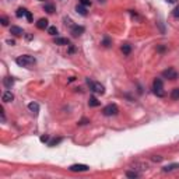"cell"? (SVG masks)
I'll use <instances>...</instances> for the list:
<instances>
[{"instance_id":"obj_1","label":"cell","mask_w":179,"mask_h":179,"mask_svg":"<svg viewBox=\"0 0 179 179\" xmlns=\"http://www.w3.org/2000/svg\"><path fill=\"white\" fill-rule=\"evenodd\" d=\"M35 57L34 56H30V55H21L16 59V63L18 64L20 67H30L32 64H35Z\"/></svg>"},{"instance_id":"obj_2","label":"cell","mask_w":179,"mask_h":179,"mask_svg":"<svg viewBox=\"0 0 179 179\" xmlns=\"http://www.w3.org/2000/svg\"><path fill=\"white\" fill-rule=\"evenodd\" d=\"M153 93L159 97V98H162V97H165V91H164V83H162V80L161 78H155L154 81H153Z\"/></svg>"},{"instance_id":"obj_3","label":"cell","mask_w":179,"mask_h":179,"mask_svg":"<svg viewBox=\"0 0 179 179\" xmlns=\"http://www.w3.org/2000/svg\"><path fill=\"white\" fill-rule=\"evenodd\" d=\"M87 84L90 85V90L95 93V94H105V88H104V85L101 84V83H98V81H91L90 78H87Z\"/></svg>"},{"instance_id":"obj_4","label":"cell","mask_w":179,"mask_h":179,"mask_svg":"<svg viewBox=\"0 0 179 179\" xmlns=\"http://www.w3.org/2000/svg\"><path fill=\"white\" fill-rule=\"evenodd\" d=\"M102 113L104 116H116L119 113V108L116 106V104H109L102 109Z\"/></svg>"},{"instance_id":"obj_5","label":"cell","mask_w":179,"mask_h":179,"mask_svg":"<svg viewBox=\"0 0 179 179\" xmlns=\"http://www.w3.org/2000/svg\"><path fill=\"white\" fill-rule=\"evenodd\" d=\"M162 77H164V78H168V80H176V78H178V72H176L174 67H168L167 70L162 72Z\"/></svg>"},{"instance_id":"obj_6","label":"cell","mask_w":179,"mask_h":179,"mask_svg":"<svg viewBox=\"0 0 179 179\" xmlns=\"http://www.w3.org/2000/svg\"><path fill=\"white\" fill-rule=\"evenodd\" d=\"M88 169H90V167L85 164H73L69 167V171H72V172H85Z\"/></svg>"},{"instance_id":"obj_7","label":"cell","mask_w":179,"mask_h":179,"mask_svg":"<svg viewBox=\"0 0 179 179\" xmlns=\"http://www.w3.org/2000/svg\"><path fill=\"white\" fill-rule=\"evenodd\" d=\"M132 169H134V171H147L148 164H146V162H134V164H132Z\"/></svg>"},{"instance_id":"obj_8","label":"cell","mask_w":179,"mask_h":179,"mask_svg":"<svg viewBox=\"0 0 179 179\" xmlns=\"http://www.w3.org/2000/svg\"><path fill=\"white\" fill-rule=\"evenodd\" d=\"M83 32H84V27H81V25H73V27H72L73 36H80Z\"/></svg>"},{"instance_id":"obj_9","label":"cell","mask_w":179,"mask_h":179,"mask_svg":"<svg viewBox=\"0 0 179 179\" xmlns=\"http://www.w3.org/2000/svg\"><path fill=\"white\" fill-rule=\"evenodd\" d=\"M10 34L16 35V36H20V35H24V30H22L21 27H17V25H11Z\"/></svg>"},{"instance_id":"obj_10","label":"cell","mask_w":179,"mask_h":179,"mask_svg":"<svg viewBox=\"0 0 179 179\" xmlns=\"http://www.w3.org/2000/svg\"><path fill=\"white\" fill-rule=\"evenodd\" d=\"M1 101L3 102H11V101H14V95L11 91H6V93H3L1 95Z\"/></svg>"},{"instance_id":"obj_11","label":"cell","mask_w":179,"mask_h":179,"mask_svg":"<svg viewBox=\"0 0 179 179\" xmlns=\"http://www.w3.org/2000/svg\"><path fill=\"white\" fill-rule=\"evenodd\" d=\"M76 11H77L80 16H83V17H85V16L88 14V13H87V7H85V6H83L81 3H78V4L76 6Z\"/></svg>"},{"instance_id":"obj_12","label":"cell","mask_w":179,"mask_h":179,"mask_svg":"<svg viewBox=\"0 0 179 179\" xmlns=\"http://www.w3.org/2000/svg\"><path fill=\"white\" fill-rule=\"evenodd\" d=\"M48 20L46 18H39L38 22H36V28H39V30H45V28H49L48 27Z\"/></svg>"},{"instance_id":"obj_13","label":"cell","mask_w":179,"mask_h":179,"mask_svg":"<svg viewBox=\"0 0 179 179\" xmlns=\"http://www.w3.org/2000/svg\"><path fill=\"white\" fill-rule=\"evenodd\" d=\"M55 43L59 45V46H66V45L69 46V45H70V41H69L67 38H56V39H55Z\"/></svg>"},{"instance_id":"obj_14","label":"cell","mask_w":179,"mask_h":179,"mask_svg":"<svg viewBox=\"0 0 179 179\" xmlns=\"http://www.w3.org/2000/svg\"><path fill=\"white\" fill-rule=\"evenodd\" d=\"M179 168V164L178 162H175V164H169V165H165L164 168H162V171L164 172H172V171H175V169Z\"/></svg>"},{"instance_id":"obj_15","label":"cell","mask_w":179,"mask_h":179,"mask_svg":"<svg viewBox=\"0 0 179 179\" xmlns=\"http://www.w3.org/2000/svg\"><path fill=\"white\" fill-rule=\"evenodd\" d=\"M28 109L31 111L32 113H35V115H36V113L39 112V105H38L36 102H30V104H28Z\"/></svg>"},{"instance_id":"obj_16","label":"cell","mask_w":179,"mask_h":179,"mask_svg":"<svg viewBox=\"0 0 179 179\" xmlns=\"http://www.w3.org/2000/svg\"><path fill=\"white\" fill-rule=\"evenodd\" d=\"M27 13H28V10H27V9L20 7V9H17V11H16V16H17L18 18H21V17H24V16H27Z\"/></svg>"},{"instance_id":"obj_17","label":"cell","mask_w":179,"mask_h":179,"mask_svg":"<svg viewBox=\"0 0 179 179\" xmlns=\"http://www.w3.org/2000/svg\"><path fill=\"white\" fill-rule=\"evenodd\" d=\"M88 105L91 106V108H95V106H99V101L95 98V97H90V99H88Z\"/></svg>"},{"instance_id":"obj_18","label":"cell","mask_w":179,"mask_h":179,"mask_svg":"<svg viewBox=\"0 0 179 179\" xmlns=\"http://www.w3.org/2000/svg\"><path fill=\"white\" fill-rule=\"evenodd\" d=\"M122 52H123V55H130L132 46H130L129 43H123V45H122Z\"/></svg>"},{"instance_id":"obj_19","label":"cell","mask_w":179,"mask_h":179,"mask_svg":"<svg viewBox=\"0 0 179 179\" xmlns=\"http://www.w3.org/2000/svg\"><path fill=\"white\" fill-rule=\"evenodd\" d=\"M3 84L6 85L7 88H11V85L14 84V80H13V77H6V78L3 80Z\"/></svg>"},{"instance_id":"obj_20","label":"cell","mask_w":179,"mask_h":179,"mask_svg":"<svg viewBox=\"0 0 179 179\" xmlns=\"http://www.w3.org/2000/svg\"><path fill=\"white\" fill-rule=\"evenodd\" d=\"M171 98H172L174 101H178L179 99V88H174V90L171 91Z\"/></svg>"},{"instance_id":"obj_21","label":"cell","mask_w":179,"mask_h":179,"mask_svg":"<svg viewBox=\"0 0 179 179\" xmlns=\"http://www.w3.org/2000/svg\"><path fill=\"white\" fill-rule=\"evenodd\" d=\"M126 176H127V178H138V176H140V174H138L137 171H134V169H133V171H127V172H126Z\"/></svg>"},{"instance_id":"obj_22","label":"cell","mask_w":179,"mask_h":179,"mask_svg":"<svg viewBox=\"0 0 179 179\" xmlns=\"http://www.w3.org/2000/svg\"><path fill=\"white\" fill-rule=\"evenodd\" d=\"M45 11L46 13H49V14H52V13H55V6L53 4H45Z\"/></svg>"},{"instance_id":"obj_23","label":"cell","mask_w":179,"mask_h":179,"mask_svg":"<svg viewBox=\"0 0 179 179\" xmlns=\"http://www.w3.org/2000/svg\"><path fill=\"white\" fill-rule=\"evenodd\" d=\"M102 45H104L105 48H109V46L112 45V41H111L108 36H104V39H102Z\"/></svg>"},{"instance_id":"obj_24","label":"cell","mask_w":179,"mask_h":179,"mask_svg":"<svg viewBox=\"0 0 179 179\" xmlns=\"http://www.w3.org/2000/svg\"><path fill=\"white\" fill-rule=\"evenodd\" d=\"M172 16H174V18H176V20L179 18V4L172 10Z\"/></svg>"},{"instance_id":"obj_25","label":"cell","mask_w":179,"mask_h":179,"mask_svg":"<svg viewBox=\"0 0 179 179\" xmlns=\"http://www.w3.org/2000/svg\"><path fill=\"white\" fill-rule=\"evenodd\" d=\"M48 34H49V35H56V34H57V28H56V27H49V28H48Z\"/></svg>"},{"instance_id":"obj_26","label":"cell","mask_w":179,"mask_h":179,"mask_svg":"<svg viewBox=\"0 0 179 179\" xmlns=\"http://www.w3.org/2000/svg\"><path fill=\"white\" fill-rule=\"evenodd\" d=\"M60 141H62V138H60V137H59V138H53L52 141H49V146H51V147H53V146H56V144H59Z\"/></svg>"},{"instance_id":"obj_27","label":"cell","mask_w":179,"mask_h":179,"mask_svg":"<svg viewBox=\"0 0 179 179\" xmlns=\"http://www.w3.org/2000/svg\"><path fill=\"white\" fill-rule=\"evenodd\" d=\"M0 22H1V25H9V20H7V17H0Z\"/></svg>"},{"instance_id":"obj_28","label":"cell","mask_w":179,"mask_h":179,"mask_svg":"<svg viewBox=\"0 0 179 179\" xmlns=\"http://www.w3.org/2000/svg\"><path fill=\"white\" fill-rule=\"evenodd\" d=\"M80 3L85 6V7H88V6H91V0H80Z\"/></svg>"},{"instance_id":"obj_29","label":"cell","mask_w":179,"mask_h":179,"mask_svg":"<svg viewBox=\"0 0 179 179\" xmlns=\"http://www.w3.org/2000/svg\"><path fill=\"white\" fill-rule=\"evenodd\" d=\"M39 140H41L42 143H48V141H49V136H48V134H45V136H41V138H39Z\"/></svg>"},{"instance_id":"obj_30","label":"cell","mask_w":179,"mask_h":179,"mask_svg":"<svg viewBox=\"0 0 179 179\" xmlns=\"http://www.w3.org/2000/svg\"><path fill=\"white\" fill-rule=\"evenodd\" d=\"M25 17H27V21H28V22H32V14H31V11H28Z\"/></svg>"},{"instance_id":"obj_31","label":"cell","mask_w":179,"mask_h":179,"mask_svg":"<svg viewBox=\"0 0 179 179\" xmlns=\"http://www.w3.org/2000/svg\"><path fill=\"white\" fill-rule=\"evenodd\" d=\"M153 161L159 162V161H162V157H159V155H154V157H153Z\"/></svg>"},{"instance_id":"obj_32","label":"cell","mask_w":179,"mask_h":179,"mask_svg":"<svg viewBox=\"0 0 179 179\" xmlns=\"http://www.w3.org/2000/svg\"><path fill=\"white\" fill-rule=\"evenodd\" d=\"M87 123H90V120H88V119H83V120H80V122H78V125H87Z\"/></svg>"},{"instance_id":"obj_33","label":"cell","mask_w":179,"mask_h":179,"mask_svg":"<svg viewBox=\"0 0 179 179\" xmlns=\"http://www.w3.org/2000/svg\"><path fill=\"white\" fill-rule=\"evenodd\" d=\"M158 52L159 53H162L164 52V51H165V46H164V45H161V46H158V49H157Z\"/></svg>"},{"instance_id":"obj_34","label":"cell","mask_w":179,"mask_h":179,"mask_svg":"<svg viewBox=\"0 0 179 179\" xmlns=\"http://www.w3.org/2000/svg\"><path fill=\"white\" fill-rule=\"evenodd\" d=\"M167 3H169V4H175V3H178L179 0H165Z\"/></svg>"},{"instance_id":"obj_35","label":"cell","mask_w":179,"mask_h":179,"mask_svg":"<svg viewBox=\"0 0 179 179\" xmlns=\"http://www.w3.org/2000/svg\"><path fill=\"white\" fill-rule=\"evenodd\" d=\"M6 42L9 43V45H11V46H13V45H16V41H13V39H7Z\"/></svg>"},{"instance_id":"obj_36","label":"cell","mask_w":179,"mask_h":179,"mask_svg":"<svg viewBox=\"0 0 179 179\" xmlns=\"http://www.w3.org/2000/svg\"><path fill=\"white\" fill-rule=\"evenodd\" d=\"M25 38H27L28 41H31V39H32V35H25Z\"/></svg>"},{"instance_id":"obj_37","label":"cell","mask_w":179,"mask_h":179,"mask_svg":"<svg viewBox=\"0 0 179 179\" xmlns=\"http://www.w3.org/2000/svg\"><path fill=\"white\" fill-rule=\"evenodd\" d=\"M74 52V48L73 46H70V49H69V53H73Z\"/></svg>"},{"instance_id":"obj_38","label":"cell","mask_w":179,"mask_h":179,"mask_svg":"<svg viewBox=\"0 0 179 179\" xmlns=\"http://www.w3.org/2000/svg\"><path fill=\"white\" fill-rule=\"evenodd\" d=\"M98 1H99V3H104V1H105V0H98Z\"/></svg>"},{"instance_id":"obj_39","label":"cell","mask_w":179,"mask_h":179,"mask_svg":"<svg viewBox=\"0 0 179 179\" xmlns=\"http://www.w3.org/2000/svg\"><path fill=\"white\" fill-rule=\"evenodd\" d=\"M38 1H45V0H38Z\"/></svg>"}]
</instances>
